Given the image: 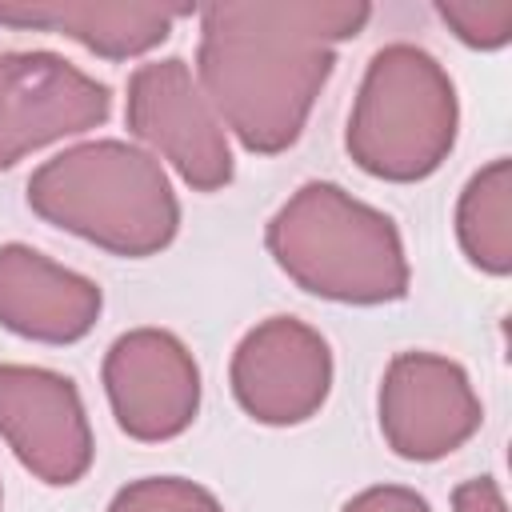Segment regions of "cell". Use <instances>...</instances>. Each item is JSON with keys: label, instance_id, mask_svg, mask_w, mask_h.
<instances>
[{"label": "cell", "instance_id": "1", "mask_svg": "<svg viewBox=\"0 0 512 512\" xmlns=\"http://www.w3.org/2000/svg\"><path fill=\"white\" fill-rule=\"evenodd\" d=\"M372 8L360 0H248L200 12L196 84L220 124L256 156L292 148Z\"/></svg>", "mask_w": 512, "mask_h": 512}, {"label": "cell", "instance_id": "2", "mask_svg": "<svg viewBox=\"0 0 512 512\" xmlns=\"http://www.w3.org/2000/svg\"><path fill=\"white\" fill-rule=\"evenodd\" d=\"M28 208L112 256L144 260L180 232V200L152 152L128 140H84L28 176Z\"/></svg>", "mask_w": 512, "mask_h": 512}, {"label": "cell", "instance_id": "3", "mask_svg": "<svg viewBox=\"0 0 512 512\" xmlns=\"http://www.w3.org/2000/svg\"><path fill=\"white\" fill-rule=\"evenodd\" d=\"M264 244L308 296L336 304H392L408 292L400 228L332 180L300 184L268 220Z\"/></svg>", "mask_w": 512, "mask_h": 512}, {"label": "cell", "instance_id": "4", "mask_svg": "<svg viewBox=\"0 0 512 512\" xmlns=\"http://www.w3.org/2000/svg\"><path fill=\"white\" fill-rule=\"evenodd\" d=\"M460 132V100L444 64L408 44H384L360 80L348 112L344 148L376 180L416 184L428 180Z\"/></svg>", "mask_w": 512, "mask_h": 512}, {"label": "cell", "instance_id": "5", "mask_svg": "<svg viewBox=\"0 0 512 512\" xmlns=\"http://www.w3.org/2000/svg\"><path fill=\"white\" fill-rule=\"evenodd\" d=\"M124 124L144 144V152L168 160L188 188L216 192L232 184L236 164L228 132L204 100L196 72L180 56L148 60L128 76Z\"/></svg>", "mask_w": 512, "mask_h": 512}, {"label": "cell", "instance_id": "6", "mask_svg": "<svg viewBox=\"0 0 512 512\" xmlns=\"http://www.w3.org/2000/svg\"><path fill=\"white\" fill-rule=\"evenodd\" d=\"M376 412L384 444L412 464L452 456L484 424L468 372L440 352H396L380 376Z\"/></svg>", "mask_w": 512, "mask_h": 512}, {"label": "cell", "instance_id": "7", "mask_svg": "<svg viewBox=\"0 0 512 512\" xmlns=\"http://www.w3.org/2000/svg\"><path fill=\"white\" fill-rule=\"evenodd\" d=\"M112 92L56 52H0V168L92 132L108 120Z\"/></svg>", "mask_w": 512, "mask_h": 512}, {"label": "cell", "instance_id": "8", "mask_svg": "<svg viewBox=\"0 0 512 512\" xmlns=\"http://www.w3.org/2000/svg\"><path fill=\"white\" fill-rule=\"evenodd\" d=\"M228 380L236 404L256 424L292 428L324 408L332 392V352L312 324L268 316L236 344Z\"/></svg>", "mask_w": 512, "mask_h": 512}, {"label": "cell", "instance_id": "9", "mask_svg": "<svg viewBox=\"0 0 512 512\" xmlns=\"http://www.w3.org/2000/svg\"><path fill=\"white\" fill-rule=\"evenodd\" d=\"M104 392L116 424L144 444L176 440L200 412V368L168 328H132L104 352Z\"/></svg>", "mask_w": 512, "mask_h": 512}, {"label": "cell", "instance_id": "10", "mask_svg": "<svg viewBox=\"0 0 512 512\" xmlns=\"http://www.w3.org/2000/svg\"><path fill=\"white\" fill-rule=\"evenodd\" d=\"M0 436L52 488L84 480L96 456L80 388L40 364H0Z\"/></svg>", "mask_w": 512, "mask_h": 512}, {"label": "cell", "instance_id": "11", "mask_svg": "<svg viewBox=\"0 0 512 512\" xmlns=\"http://www.w3.org/2000/svg\"><path fill=\"white\" fill-rule=\"evenodd\" d=\"M96 280L56 264L32 244H0V324L24 340L76 344L100 320Z\"/></svg>", "mask_w": 512, "mask_h": 512}, {"label": "cell", "instance_id": "12", "mask_svg": "<svg viewBox=\"0 0 512 512\" xmlns=\"http://www.w3.org/2000/svg\"><path fill=\"white\" fill-rule=\"evenodd\" d=\"M192 8L160 4H96V0H0V24L60 32L104 60H132L172 36V20Z\"/></svg>", "mask_w": 512, "mask_h": 512}, {"label": "cell", "instance_id": "13", "mask_svg": "<svg viewBox=\"0 0 512 512\" xmlns=\"http://www.w3.org/2000/svg\"><path fill=\"white\" fill-rule=\"evenodd\" d=\"M456 240L472 268L488 276L512 272V160L484 164L456 200Z\"/></svg>", "mask_w": 512, "mask_h": 512}, {"label": "cell", "instance_id": "14", "mask_svg": "<svg viewBox=\"0 0 512 512\" xmlns=\"http://www.w3.org/2000/svg\"><path fill=\"white\" fill-rule=\"evenodd\" d=\"M108 512H224V504L184 476H140L124 484Z\"/></svg>", "mask_w": 512, "mask_h": 512}, {"label": "cell", "instance_id": "15", "mask_svg": "<svg viewBox=\"0 0 512 512\" xmlns=\"http://www.w3.org/2000/svg\"><path fill=\"white\" fill-rule=\"evenodd\" d=\"M436 16L460 44L496 52L512 40V0H436Z\"/></svg>", "mask_w": 512, "mask_h": 512}, {"label": "cell", "instance_id": "16", "mask_svg": "<svg viewBox=\"0 0 512 512\" xmlns=\"http://www.w3.org/2000/svg\"><path fill=\"white\" fill-rule=\"evenodd\" d=\"M340 512H432V504L404 484H372L356 492Z\"/></svg>", "mask_w": 512, "mask_h": 512}, {"label": "cell", "instance_id": "17", "mask_svg": "<svg viewBox=\"0 0 512 512\" xmlns=\"http://www.w3.org/2000/svg\"><path fill=\"white\" fill-rule=\"evenodd\" d=\"M452 512H508V504H504V492L492 476H476V480L456 484Z\"/></svg>", "mask_w": 512, "mask_h": 512}, {"label": "cell", "instance_id": "18", "mask_svg": "<svg viewBox=\"0 0 512 512\" xmlns=\"http://www.w3.org/2000/svg\"><path fill=\"white\" fill-rule=\"evenodd\" d=\"M0 504H4V492H0Z\"/></svg>", "mask_w": 512, "mask_h": 512}]
</instances>
